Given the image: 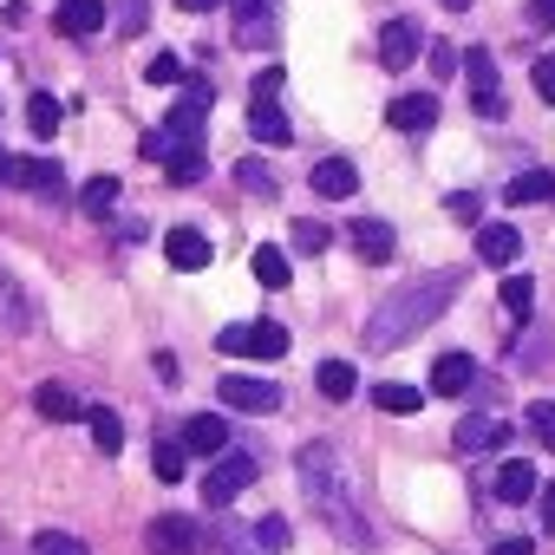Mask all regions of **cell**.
Here are the masks:
<instances>
[{"instance_id":"6da1fadb","label":"cell","mask_w":555,"mask_h":555,"mask_svg":"<svg viewBox=\"0 0 555 555\" xmlns=\"http://www.w3.org/2000/svg\"><path fill=\"white\" fill-rule=\"evenodd\" d=\"M457 288H464V274L457 268H438V274H418V282H405V288H392L373 314H366V327H360V340L373 347V353H392V347H412L451 301H457Z\"/></svg>"},{"instance_id":"7a4b0ae2","label":"cell","mask_w":555,"mask_h":555,"mask_svg":"<svg viewBox=\"0 0 555 555\" xmlns=\"http://www.w3.org/2000/svg\"><path fill=\"white\" fill-rule=\"evenodd\" d=\"M295 470H301V496H308V509H314V516L347 542V548H373V542H379V535H373V522L360 516L353 490H347V470H340L334 444H301Z\"/></svg>"},{"instance_id":"3957f363","label":"cell","mask_w":555,"mask_h":555,"mask_svg":"<svg viewBox=\"0 0 555 555\" xmlns=\"http://www.w3.org/2000/svg\"><path fill=\"white\" fill-rule=\"evenodd\" d=\"M216 353H222V360H282V353H288V327H282V321L222 327V334H216Z\"/></svg>"},{"instance_id":"277c9868","label":"cell","mask_w":555,"mask_h":555,"mask_svg":"<svg viewBox=\"0 0 555 555\" xmlns=\"http://www.w3.org/2000/svg\"><path fill=\"white\" fill-rule=\"evenodd\" d=\"M248 483H255V457H248V451H222V457H216V470L203 477V503H209V509H222V503H235Z\"/></svg>"},{"instance_id":"5b68a950","label":"cell","mask_w":555,"mask_h":555,"mask_svg":"<svg viewBox=\"0 0 555 555\" xmlns=\"http://www.w3.org/2000/svg\"><path fill=\"white\" fill-rule=\"evenodd\" d=\"M464 79H470V105H477V118H503V86H496V60H490L483 47H470V53H464Z\"/></svg>"},{"instance_id":"8992f818","label":"cell","mask_w":555,"mask_h":555,"mask_svg":"<svg viewBox=\"0 0 555 555\" xmlns=\"http://www.w3.org/2000/svg\"><path fill=\"white\" fill-rule=\"evenodd\" d=\"M144 548H151V555H196V548H203V529H196L190 516H151Z\"/></svg>"},{"instance_id":"52a82bcc","label":"cell","mask_w":555,"mask_h":555,"mask_svg":"<svg viewBox=\"0 0 555 555\" xmlns=\"http://www.w3.org/2000/svg\"><path fill=\"white\" fill-rule=\"evenodd\" d=\"M222 405L229 412H274V405H282V386H274V379H222Z\"/></svg>"},{"instance_id":"ba28073f","label":"cell","mask_w":555,"mask_h":555,"mask_svg":"<svg viewBox=\"0 0 555 555\" xmlns=\"http://www.w3.org/2000/svg\"><path fill=\"white\" fill-rule=\"evenodd\" d=\"M53 27H60L66 40H92V34L105 27V0H60V8H53Z\"/></svg>"},{"instance_id":"9c48e42d","label":"cell","mask_w":555,"mask_h":555,"mask_svg":"<svg viewBox=\"0 0 555 555\" xmlns=\"http://www.w3.org/2000/svg\"><path fill=\"white\" fill-rule=\"evenodd\" d=\"M477 386V360L470 353H438V366H431V392L438 399H464Z\"/></svg>"},{"instance_id":"30bf717a","label":"cell","mask_w":555,"mask_h":555,"mask_svg":"<svg viewBox=\"0 0 555 555\" xmlns=\"http://www.w3.org/2000/svg\"><path fill=\"white\" fill-rule=\"evenodd\" d=\"M503 438H509L503 412H470V418L457 425V438H451V444H457L464 457H477V451H490V444H503Z\"/></svg>"},{"instance_id":"8fae6325","label":"cell","mask_w":555,"mask_h":555,"mask_svg":"<svg viewBox=\"0 0 555 555\" xmlns=\"http://www.w3.org/2000/svg\"><path fill=\"white\" fill-rule=\"evenodd\" d=\"M418 60V21H392L386 34H379V66L386 73H405Z\"/></svg>"},{"instance_id":"7c38bea8","label":"cell","mask_w":555,"mask_h":555,"mask_svg":"<svg viewBox=\"0 0 555 555\" xmlns=\"http://www.w3.org/2000/svg\"><path fill=\"white\" fill-rule=\"evenodd\" d=\"M8 183H21V190H34V196H66V177H60V164H47V157H14V177Z\"/></svg>"},{"instance_id":"4fadbf2b","label":"cell","mask_w":555,"mask_h":555,"mask_svg":"<svg viewBox=\"0 0 555 555\" xmlns=\"http://www.w3.org/2000/svg\"><path fill=\"white\" fill-rule=\"evenodd\" d=\"M516 255H522V235H516L509 222H483V229H477V261H483V268H509Z\"/></svg>"},{"instance_id":"5bb4252c","label":"cell","mask_w":555,"mask_h":555,"mask_svg":"<svg viewBox=\"0 0 555 555\" xmlns=\"http://www.w3.org/2000/svg\"><path fill=\"white\" fill-rule=\"evenodd\" d=\"M235 40L268 47L274 40V0H235Z\"/></svg>"},{"instance_id":"9a60e30c","label":"cell","mask_w":555,"mask_h":555,"mask_svg":"<svg viewBox=\"0 0 555 555\" xmlns=\"http://www.w3.org/2000/svg\"><path fill=\"white\" fill-rule=\"evenodd\" d=\"M308 183H314V196H327V203H340V196H353V190H360V170H353L347 157H321Z\"/></svg>"},{"instance_id":"2e32d148","label":"cell","mask_w":555,"mask_h":555,"mask_svg":"<svg viewBox=\"0 0 555 555\" xmlns=\"http://www.w3.org/2000/svg\"><path fill=\"white\" fill-rule=\"evenodd\" d=\"M353 255H360L366 268L392 261V222H379V216H360V222H353Z\"/></svg>"},{"instance_id":"e0dca14e","label":"cell","mask_w":555,"mask_h":555,"mask_svg":"<svg viewBox=\"0 0 555 555\" xmlns=\"http://www.w3.org/2000/svg\"><path fill=\"white\" fill-rule=\"evenodd\" d=\"M248 131H255L261 144H288V138H295V131H288L282 99H248Z\"/></svg>"},{"instance_id":"ac0fdd59","label":"cell","mask_w":555,"mask_h":555,"mask_svg":"<svg viewBox=\"0 0 555 555\" xmlns=\"http://www.w3.org/2000/svg\"><path fill=\"white\" fill-rule=\"evenodd\" d=\"M34 327V301L21 295V282L0 268V334H27Z\"/></svg>"},{"instance_id":"d6986e66","label":"cell","mask_w":555,"mask_h":555,"mask_svg":"<svg viewBox=\"0 0 555 555\" xmlns=\"http://www.w3.org/2000/svg\"><path fill=\"white\" fill-rule=\"evenodd\" d=\"M392 125L412 131V138L431 131V125H438V99H431V92H405V99H392Z\"/></svg>"},{"instance_id":"ffe728a7","label":"cell","mask_w":555,"mask_h":555,"mask_svg":"<svg viewBox=\"0 0 555 555\" xmlns=\"http://www.w3.org/2000/svg\"><path fill=\"white\" fill-rule=\"evenodd\" d=\"M164 255H170V268H209V235L203 229H170Z\"/></svg>"},{"instance_id":"44dd1931","label":"cell","mask_w":555,"mask_h":555,"mask_svg":"<svg viewBox=\"0 0 555 555\" xmlns=\"http://www.w3.org/2000/svg\"><path fill=\"white\" fill-rule=\"evenodd\" d=\"M183 444H190V451H203V457H222V444H229V425H222L216 412H196V418L183 425Z\"/></svg>"},{"instance_id":"7402d4cb","label":"cell","mask_w":555,"mask_h":555,"mask_svg":"<svg viewBox=\"0 0 555 555\" xmlns=\"http://www.w3.org/2000/svg\"><path fill=\"white\" fill-rule=\"evenodd\" d=\"M314 386H321V399H334V405H347V399L360 392V373H353L347 360H321V373H314Z\"/></svg>"},{"instance_id":"603a6c76","label":"cell","mask_w":555,"mask_h":555,"mask_svg":"<svg viewBox=\"0 0 555 555\" xmlns=\"http://www.w3.org/2000/svg\"><path fill=\"white\" fill-rule=\"evenodd\" d=\"M86 431H92V444L112 457V451H125V418L112 412V405H86Z\"/></svg>"},{"instance_id":"cb8c5ba5","label":"cell","mask_w":555,"mask_h":555,"mask_svg":"<svg viewBox=\"0 0 555 555\" xmlns=\"http://www.w3.org/2000/svg\"><path fill=\"white\" fill-rule=\"evenodd\" d=\"M503 503H529L535 496V464H522V457H509L503 470H496V483H490Z\"/></svg>"},{"instance_id":"d4e9b609","label":"cell","mask_w":555,"mask_h":555,"mask_svg":"<svg viewBox=\"0 0 555 555\" xmlns=\"http://www.w3.org/2000/svg\"><path fill=\"white\" fill-rule=\"evenodd\" d=\"M503 203H555V170H522V177H509V190H503Z\"/></svg>"},{"instance_id":"484cf974","label":"cell","mask_w":555,"mask_h":555,"mask_svg":"<svg viewBox=\"0 0 555 555\" xmlns=\"http://www.w3.org/2000/svg\"><path fill=\"white\" fill-rule=\"evenodd\" d=\"M34 405H40V418H53V425H73V418H86V405H79L66 386H40V399H34Z\"/></svg>"},{"instance_id":"4316f807","label":"cell","mask_w":555,"mask_h":555,"mask_svg":"<svg viewBox=\"0 0 555 555\" xmlns=\"http://www.w3.org/2000/svg\"><path fill=\"white\" fill-rule=\"evenodd\" d=\"M255 282H261V288H288V255L274 248V242L255 248Z\"/></svg>"},{"instance_id":"83f0119b","label":"cell","mask_w":555,"mask_h":555,"mask_svg":"<svg viewBox=\"0 0 555 555\" xmlns=\"http://www.w3.org/2000/svg\"><path fill=\"white\" fill-rule=\"evenodd\" d=\"M183 457H190V444L164 438V444L151 451V470H157V483H183Z\"/></svg>"},{"instance_id":"f1b7e54d","label":"cell","mask_w":555,"mask_h":555,"mask_svg":"<svg viewBox=\"0 0 555 555\" xmlns=\"http://www.w3.org/2000/svg\"><path fill=\"white\" fill-rule=\"evenodd\" d=\"M118 190H125L118 177H92V183L79 190V203H86L92 216H112V209H118Z\"/></svg>"},{"instance_id":"f546056e","label":"cell","mask_w":555,"mask_h":555,"mask_svg":"<svg viewBox=\"0 0 555 555\" xmlns=\"http://www.w3.org/2000/svg\"><path fill=\"white\" fill-rule=\"evenodd\" d=\"M522 425H529V438H542L555 451V399H529L522 405Z\"/></svg>"},{"instance_id":"4dcf8cb0","label":"cell","mask_w":555,"mask_h":555,"mask_svg":"<svg viewBox=\"0 0 555 555\" xmlns=\"http://www.w3.org/2000/svg\"><path fill=\"white\" fill-rule=\"evenodd\" d=\"M503 308H509V321H529V308H535V282H529V274H509V282H503Z\"/></svg>"},{"instance_id":"1f68e13d","label":"cell","mask_w":555,"mask_h":555,"mask_svg":"<svg viewBox=\"0 0 555 555\" xmlns=\"http://www.w3.org/2000/svg\"><path fill=\"white\" fill-rule=\"evenodd\" d=\"M27 125H34L40 138H53V131H60V99H53V92H34V99H27Z\"/></svg>"},{"instance_id":"d6a6232c","label":"cell","mask_w":555,"mask_h":555,"mask_svg":"<svg viewBox=\"0 0 555 555\" xmlns=\"http://www.w3.org/2000/svg\"><path fill=\"white\" fill-rule=\"evenodd\" d=\"M34 555H92V548H86L73 529H40V535H34Z\"/></svg>"},{"instance_id":"836d02e7","label":"cell","mask_w":555,"mask_h":555,"mask_svg":"<svg viewBox=\"0 0 555 555\" xmlns=\"http://www.w3.org/2000/svg\"><path fill=\"white\" fill-rule=\"evenodd\" d=\"M235 183H242L248 196H274V177H268L261 157H242V164H235Z\"/></svg>"},{"instance_id":"e575fe53","label":"cell","mask_w":555,"mask_h":555,"mask_svg":"<svg viewBox=\"0 0 555 555\" xmlns=\"http://www.w3.org/2000/svg\"><path fill=\"white\" fill-rule=\"evenodd\" d=\"M373 405L405 418V412H418V405H425V392H412V386H379V392H373Z\"/></svg>"},{"instance_id":"d590c367","label":"cell","mask_w":555,"mask_h":555,"mask_svg":"<svg viewBox=\"0 0 555 555\" xmlns=\"http://www.w3.org/2000/svg\"><path fill=\"white\" fill-rule=\"evenodd\" d=\"M248 535H255V542H261L268 555H282V548H288V516H261V522H255Z\"/></svg>"},{"instance_id":"8d00e7d4","label":"cell","mask_w":555,"mask_h":555,"mask_svg":"<svg viewBox=\"0 0 555 555\" xmlns=\"http://www.w3.org/2000/svg\"><path fill=\"white\" fill-rule=\"evenodd\" d=\"M144 73H151V86H177V79H183V60H177V53H157Z\"/></svg>"},{"instance_id":"74e56055","label":"cell","mask_w":555,"mask_h":555,"mask_svg":"<svg viewBox=\"0 0 555 555\" xmlns=\"http://www.w3.org/2000/svg\"><path fill=\"white\" fill-rule=\"evenodd\" d=\"M327 242H334V235H327L321 222H295V248H301V255H321Z\"/></svg>"},{"instance_id":"f35d334b","label":"cell","mask_w":555,"mask_h":555,"mask_svg":"<svg viewBox=\"0 0 555 555\" xmlns=\"http://www.w3.org/2000/svg\"><path fill=\"white\" fill-rule=\"evenodd\" d=\"M548 353H555V327H548V334H535V340H522V347H516V360H522V366H535V360H548Z\"/></svg>"},{"instance_id":"ab89813d","label":"cell","mask_w":555,"mask_h":555,"mask_svg":"<svg viewBox=\"0 0 555 555\" xmlns=\"http://www.w3.org/2000/svg\"><path fill=\"white\" fill-rule=\"evenodd\" d=\"M451 216H457V222H477V216H483V196H477V190H457V196H451Z\"/></svg>"},{"instance_id":"60d3db41","label":"cell","mask_w":555,"mask_h":555,"mask_svg":"<svg viewBox=\"0 0 555 555\" xmlns=\"http://www.w3.org/2000/svg\"><path fill=\"white\" fill-rule=\"evenodd\" d=\"M535 99L555 105V60H535Z\"/></svg>"},{"instance_id":"b9f144b4","label":"cell","mask_w":555,"mask_h":555,"mask_svg":"<svg viewBox=\"0 0 555 555\" xmlns=\"http://www.w3.org/2000/svg\"><path fill=\"white\" fill-rule=\"evenodd\" d=\"M457 66H464V60H457V53H451V47H444V40H438V47H431V73H438V79H444V73H457Z\"/></svg>"},{"instance_id":"7bdbcfd3","label":"cell","mask_w":555,"mask_h":555,"mask_svg":"<svg viewBox=\"0 0 555 555\" xmlns=\"http://www.w3.org/2000/svg\"><path fill=\"white\" fill-rule=\"evenodd\" d=\"M529 21H535V27H548V34H555V0H529Z\"/></svg>"},{"instance_id":"ee69618b","label":"cell","mask_w":555,"mask_h":555,"mask_svg":"<svg viewBox=\"0 0 555 555\" xmlns=\"http://www.w3.org/2000/svg\"><path fill=\"white\" fill-rule=\"evenodd\" d=\"M490 555H529V535H503V542H490Z\"/></svg>"},{"instance_id":"f6af8a7d","label":"cell","mask_w":555,"mask_h":555,"mask_svg":"<svg viewBox=\"0 0 555 555\" xmlns=\"http://www.w3.org/2000/svg\"><path fill=\"white\" fill-rule=\"evenodd\" d=\"M118 21H125V34H138V27H144V0H125V14H118Z\"/></svg>"},{"instance_id":"bcb514c9","label":"cell","mask_w":555,"mask_h":555,"mask_svg":"<svg viewBox=\"0 0 555 555\" xmlns=\"http://www.w3.org/2000/svg\"><path fill=\"white\" fill-rule=\"evenodd\" d=\"M229 555H268V548H261L255 535H229Z\"/></svg>"},{"instance_id":"7dc6e473","label":"cell","mask_w":555,"mask_h":555,"mask_svg":"<svg viewBox=\"0 0 555 555\" xmlns=\"http://www.w3.org/2000/svg\"><path fill=\"white\" fill-rule=\"evenodd\" d=\"M177 8H183V14H216L222 0H177Z\"/></svg>"},{"instance_id":"c3c4849f","label":"cell","mask_w":555,"mask_h":555,"mask_svg":"<svg viewBox=\"0 0 555 555\" xmlns=\"http://www.w3.org/2000/svg\"><path fill=\"white\" fill-rule=\"evenodd\" d=\"M542 529L555 535V483H548V496H542Z\"/></svg>"},{"instance_id":"681fc988","label":"cell","mask_w":555,"mask_h":555,"mask_svg":"<svg viewBox=\"0 0 555 555\" xmlns=\"http://www.w3.org/2000/svg\"><path fill=\"white\" fill-rule=\"evenodd\" d=\"M8 177H14V157H8V151H0V183H8Z\"/></svg>"},{"instance_id":"f907efd6","label":"cell","mask_w":555,"mask_h":555,"mask_svg":"<svg viewBox=\"0 0 555 555\" xmlns=\"http://www.w3.org/2000/svg\"><path fill=\"white\" fill-rule=\"evenodd\" d=\"M0 555H21V548H14V535H8V529H0Z\"/></svg>"},{"instance_id":"816d5d0a","label":"cell","mask_w":555,"mask_h":555,"mask_svg":"<svg viewBox=\"0 0 555 555\" xmlns=\"http://www.w3.org/2000/svg\"><path fill=\"white\" fill-rule=\"evenodd\" d=\"M438 8H451V14H464V8H470V0H438Z\"/></svg>"}]
</instances>
